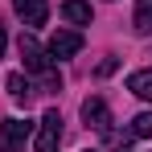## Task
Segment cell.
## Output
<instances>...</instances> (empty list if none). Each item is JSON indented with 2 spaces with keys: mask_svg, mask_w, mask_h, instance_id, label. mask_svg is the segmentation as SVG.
I'll list each match as a JSON object with an SVG mask.
<instances>
[{
  "mask_svg": "<svg viewBox=\"0 0 152 152\" xmlns=\"http://www.w3.org/2000/svg\"><path fill=\"white\" fill-rule=\"evenodd\" d=\"M127 91H132L136 99H148V103H152V70H136V74H127Z\"/></svg>",
  "mask_w": 152,
  "mask_h": 152,
  "instance_id": "52a82bcc",
  "label": "cell"
},
{
  "mask_svg": "<svg viewBox=\"0 0 152 152\" xmlns=\"http://www.w3.org/2000/svg\"><path fill=\"white\" fill-rule=\"evenodd\" d=\"M58 144H62V115H58V111H45L41 124H37L33 148H37V152H58Z\"/></svg>",
  "mask_w": 152,
  "mask_h": 152,
  "instance_id": "3957f363",
  "label": "cell"
},
{
  "mask_svg": "<svg viewBox=\"0 0 152 152\" xmlns=\"http://www.w3.org/2000/svg\"><path fill=\"white\" fill-rule=\"evenodd\" d=\"M33 127L37 124H29V119H4L0 124V152H25Z\"/></svg>",
  "mask_w": 152,
  "mask_h": 152,
  "instance_id": "7a4b0ae2",
  "label": "cell"
},
{
  "mask_svg": "<svg viewBox=\"0 0 152 152\" xmlns=\"http://www.w3.org/2000/svg\"><path fill=\"white\" fill-rule=\"evenodd\" d=\"M21 62H25V70L29 74H37L50 91H58L62 86V78H58V70H53V58H50V50L33 37V33H21Z\"/></svg>",
  "mask_w": 152,
  "mask_h": 152,
  "instance_id": "6da1fadb",
  "label": "cell"
},
{
  "mask_svg": "<svg viewBox=\"0 0 152 152\" xmlns=\"http://www.w3.org/2000/svg\"><path fill=\"white\" fill-rule=\"evenodd\" d=\"M62 17H66L70 25H91V4H86V0H66V4H62Z\"/></svg>",
  "mask_w": 152,
  "mask_h": 152,
  "instance_id": "ba28073f",
  "label": "cell"
},
{
  "mask_svg": "<svg viewBox=\"0 0 152 152\" xmlns=\"http://www.w3.org/2000/svg\"><path fill=\"white\" fill-rule=\"evenodd\" d=\"M115 66H119V62H115V58H103V62H99V74H111V70H115Z\"/></svg>",
  "mask_w": 152,
  "mask_h": 152,
  "instance_id": "4fadbf2b",
  "label": "cell"
},
{
  "mask_svg": "<svg viewBox=\"0 0 152 152\" xmlns=\"http://www.w3.org/2000/svg\"><path fill=\"white\" fill-rule=\"evenodd\" d=\"M8 95H12L17 103H29V95H33L29 78H25V74H8Z\"/></svg>",
  "mask_w": 152,
  "mask_h": 152,
  "instance_id": "8fae6325",
  "label": "cell"
},
{
  "mask_svg": "<svg viewBox=\"0 0 152 152\" xmlns=\"http://www.w3.org/2000/svg\"><path fill=\"white\" fill-rule=\"evenodd\" d=\"M4 45H8V37H4V25H0V58H4Z\"/></svg>",
  "mask_w": 152,
  "mask_h": 152,
  "instance_id": "5bb4252c",
  "label": "cell"
},
{
  "mask_svg": "<svg viewBox=\"0 0 152 152\" xmlns=\"http://www.w3.org/2000/svg\"><path fill=\"white\" fill-rule=\"evenodd\" d=\"M82 119H86V127H95V132H107L111 127V107L99 95H91V99L82 103Z\"/></svg>",
  "mask_w": 152,
  "mask_h": 152,
  "instance_id": "5b68a950",
  "label": "cell"
},
{
  "mask_svg": "<svg viewBox=\"0 0 152 152\" xmlns=\"http://www.w3.org/2000/svg\"><path fill=\"white\" fill-rule=\"evenodd\" d=\"M132 25H136L140 37L152 33V0H136V17H132Z\"/></svg>",
  "mask_w": 152,
  "mask_h": 152,
  "instance_id": "9c48e42d",
  "label": "cell"
},
{
  "mask_svg": "<svg viewBox=\"0 0 152 152\" xmlns=\"http://www.w3.org/2000/svg\"><path fill=\"white\" fill-rule=\"evenodd\" d=\"M45 50H50V58H74V53L82 50V33H74V29H58Z\"/></svg>",
  "mask_w": 152,
  "mask_h": 152,
  "instance_id": "277c9868",
  "label": "cell"
},
{
  "mask_svg": "<svg viewBox=\"0 0 152 152\" xmlns=\"http://www.w3.org/2000/svg\"><path fill=\"white\" fill-rule=\"evenodd\" d=\"M12 8H17V17L25 25H45V17H50V4L45 0H12Z\"/></svg>",
  "mask_w": 152,
  "mask_h": 152,
  "instance_id": "8992f818",
  "label": "cell"
},
{
  "mask_svg": "<svg viewBox=\"0 0 152 152\" xmlns=\"http://www.w3.org/2000/svg\"><path fill=\"white\" fill-rule=\"evenodd\" d=\"M103 136H107V148L111 152H132V140H136L132 132H119V127H107Z\"/></svg>",
  "mask_w": 152,
  "mask_h": 152,
  "instance_id": "30bf717a",
  "label": "cell"
},
{
  "mask_svg": "<svg viewBox=\"0 0 152 152\" xmlns=\"http://www.w3.org/2000/svg\"><path fill=\"white\" fill-rule=\"evenodd\" d=\"M132 136H144V140L152 136V111H140V115L132 119Z\"/></svg>",
  "mask_w": 152,
  "mask_h": 152,
  "instance_id": "7c38bea8",
  "label": "cell"
}]
</instances>
